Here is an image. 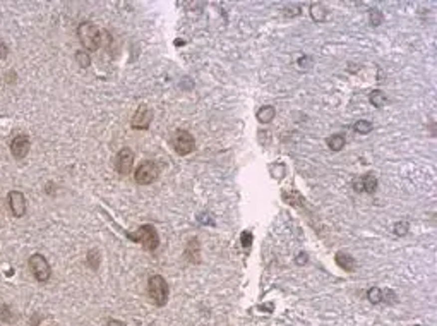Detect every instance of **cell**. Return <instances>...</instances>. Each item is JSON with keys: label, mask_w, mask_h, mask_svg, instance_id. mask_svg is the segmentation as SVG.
<instances>
[{"label": "cell", "mask_w": 437, "mask_h": 326, "mask_svg": "<svg viewBox=\"0 0 437 326\" xmlns=\"http://www.w3.org/2000/svg\"><path fill=\"white\" fill-rule=\"evenodd\" d=\"M125 237L131 239V241L136 242V244H141L146 251H149V253L156 251L160 246L158 232H156V229L153 225H149V223L141 225L139 229L134 230V232H125Z\"/></svg>", "instance_id": "obj_1"}, {"label": "cell", "mask_w": 437, "mask_h": 326, "mask_svg": "<svg viewBox=\"0 0 437 326\" xmlns=\"http://www.w3.org/2000/svg\"><path fill=\"white\" fill-rule=\"evenodd\" d=\"M77 38H79L81 45L84 46L88 52H96L100 48L101 43V33L91 21L81 22L77 27Z\"/></svg>", "instance_id": "obj_2"}, {"label": "cell", "mask_w": 437, "mask_h": 326, "mask_svg": "<svg viewBox=\"0 0 437 326\" xmlns=\"http://www.w3.org/2000/svg\"><path fill=\"white\" fill-rule=\"evenodd\" d=\"M148 294L149 299L155 302L156 306L163 308L168 301V285L161 275H153L148 280Z\"/></svg>", "instance_id": "obj_3"}, {"label": "cell", "mask_w": 437, "mask_h": 326, "mask_svg": "<svg viewBox=\"0 0 437 326\" xmlns=\"http://www.w3.org/2000/svg\"><path fill=\"white\" fill-rule=\"evenodd\" d=\"M172 146H173V150H175L177 155L186 156V155H189V153L194 151V148H196L194 136H192L189 131H186V129H179V131H175L172 136Z\"/></svg>", "instance_id": "obj_4"}, {"label": "cell", "mask_w": 437, "mask_h": 326, "mask_svg": "<svg viewBox=\"0 0 437 326\" xmlns=\"http://www.w3.org/2000/svg\"><path fill=\"white\" fill-rule=\"evenodd\" d=\"M27 265H29V270L31 273H33V277L36 278L40 284H45V282L50 280V277H52V268H50L48 261H46V258L43 256V254H33V256H29V261H27Z\"/></svg>", "instance_id": "obj_5"}, {"label": "cell", "mask_w": 437, "mask_h": 326, "mask_svg": "<svg viewBox=\"0 0 437 326\" xmlns=\"http://www.w3.org/2000/svg\"><path fill=\"white\" fill-rule=\"evenodd\" d=\"M160 175V168L158 165L151 160H146L136 168V175H134V180H136L139 186H149L153 184Z\"/></svg>", "instance_id": "obj_6"}, {"label": "cell", "mask_w": 437, "mask_h": 326, "mask_svg": "<svg viewBox=\"0 0 437 326\" xmlns=\"http://www.w3.org/2000/svg\"><path fill=\"white\" fill-rule=\"evenodd\" d=\"M151 120H153V110L146 107V105H141V107L136 110V113H134L131 125L132 129L146 131V129H149V125H151Z\"/></svg>", "instance_id": "obj_7"}, {"label": "cell", "mask_w": 437, "mask_h": 326, "mask_svg": "<svg viewBox=\"0 0 437 326\" xmlns=\"http://www.w3.org/2000/svg\"><path fill=\"white\" fill-rule=\"evenodd\" d=\"M134 167V153L131 148H124L115 158V168L120 175H129Z\"/></svg>", "instance_id": "obj_8"}, {"label": "cell", "mask_w": 437, "mask_h": 326, "mask_svg": "<svg viewBox=\"0 0 437 326\" xmlns=\"http://www.w3.org/2000/svg\"><path fill=\"white\" fill-rule=\"evenodd\" d=\"M7 199H9V208H10V211H12L14 217L15 218L24 217L26 210H27L24 194H22V192H19V191H10L9 196H7Z\"/></svg>", "instance_id": "obj_9"}, {"label": "cell", "mask_w": 437, "mask_h": 326, "mask_svg": "<svg viewBox=\"0 0 437 326\" xmlns=\"http://www.w3.org/2000/svg\"><path fill=\"white\" fill-rule=\"evenodd\" d=\"M29 146H31L29 137L26 134H17L12 139V143H10V153H12L15 160H22L29 153Z\"/></svg>", "instance_id": "obj_10"}, {"label": "cell", "mask_w": 437, "mask_h": 326, "mask_svg": "<svg viewBox=\"0 0 437 326\" xmlns=\"http://www.w3.org/2000/svg\"><path fill=\"white\" fill-rule=\"evenodd\" d=\"M353 189H355L357 192H369V194H372V192L377 189L376 175L365 174V175L358 177V179L353 180Z\"/></svg>", "instance_id": "obj_11"}, {"label": "cell", "mask_w": 437, "mask_h": 326, "mask_svg": "<svg viewBox=\"0 0 437 326\" xmlns=\"http://www.w3.org/2000/svg\"><path fill=\"white\" fill-rule=\"evenodd\" d=\"M201 247H199V239H191V241L187 242V247H186V253H184V256L187 258L189 263H199V258H201Z\"/></svg>", "instance_id": "obj_12"}, {"label": "cell", "mask_w": 437, "mask_h": 326, "mask_svg": "<svg viewBox=\"0 0 437 326\" xmlns=\"http://www.w3.org/2000/svg\"><path fill=\"white\" fill-rule=\"evenodd\" d=\"M336 265L340 266L341 270H345V272H355L357 268V263L355 259H353L350 254L346 253H336Z\"/></svg>", "instance_id": "obj_13"}, {"label": "cell", "mask_w": 437, "mask_h": 326, "mask_svg": "<svg viewBox=\"0 0 437 326\" xmlns=\"http://www.w3.org/2000/svg\"><path fill=\"white\" fill-rule=\"evenodd\" d=\"M274 115H276V110H274V107H271V105L261 107L257 110V113H255V117H257V120L261 124H269L271 120L274 119Z\"/></svg>", "instance_id": "obj_14"}, {"label": "cell", "mask_w": 437, "mask_h": 326, "mask_svg": "<svg viewBox=\"0 0 437 326\" xmlns=\"http://www.w3.org/2000/svg\"><path fill=\"white\" fill-rule=\"evenodd\" d=\"M310 15H312L314 21L317 22H322L326 21V17H328V10H326V7L322 5V3H312L310 5Z\"/></svg>", "instance_id": "obj_15"}, {"label": "cell", "mask_w": 437, "mask_h": 326, "mask_svg": "<svg viewBox=\"0 0 437 326\" xmlns=\"http://www.w3.org/2000/svg\"><path fill=\"white\" fill-rule=\"evenodd\" d=\"M345 136L343 134H333L331 137H329L328 139V146H329V150H333V151H340L341 148L345 146Z\"/></svg>", "instance_id": "obj_16"}, {"label": "cell", "mask_w": 437, "mask_h": 326, "mask_svg": "<svg viewBox=\"0 0 437 326\" xmlns=\"http://www.w3.org/2000/svg\"><path fill=\"white\" fill-rule=\"evenodd\" d=\"M76 62H77V65H79V67L88 69L89 65H91V57L88 55V52L81 50V52H76Z\"/></svg>", "instance_id": "obj_17"}, {"label": "cell", "mask_w": 437, "mask_h": 326, "mask_svg": "<svg viewBox=\"0 0 437 326\" xmlns=\"http://www.w3.org/2000/svg\"><path fill=\"white\" fill-rule=\"evenodd\" d=\"M86 263H88V266L91 270H98V266H100V253H98L96 249H91L88 253V258H86Z\"/></svg>", "instance_id": "obj_18"}, {"label": "cell", "mask_w": 437, "mask_h": 326, "mask_svg": "<svg viewBox=\"0 0 437 326\" xmlns=\"http://www.w3.org/2000/svg\"><path fill=\"white\" fill-rule=\"evenodd\" d=\"M367 297L372 304H381V302H383V290L377 289V287H372V289H369Z\"/></svg>", "instance_id": "obj_19"}, {"label": "cell", "mask_w": 437, "mask_h": 326, "mask_svg": "<svg viewBox=\"0 0 437 326\" xmlns=\"http://www.w3.org/2000/svg\"><path fill=\"white\" fill-rule=\"evenodd\" d=\"M371 101H372L374 107H377V108L384 107V105H386V96H384V93H383V91H379V89L372 91V95H371Z\"/></svg>", "instance_id": "obj_20"}, {"label": "cell", "mask_w": 437, "mask_h": 326, "mask_svg": "<svg viewBox=\"0 0 437 326\" xmlns=\"http://www.w3.org/2000/svg\"><path fill=\"white\" fill-rule=\"evenodd\" d=\"M353 129L358 132V134H369L372 131V124L369 120H358V122L353 125Z\"/></svg>", "instance_id": "obj_21"}, {"label": "cell", "mask_w": 437, "mask_h": 326, "mask_svg": "<svg viewBox=\"0 0 437 326\" xmlns=\"http://www.w3.org/2000/svg\"><path fill=\"white\" fill-rule=\"evenodd\" d=\"M0 320L3 321V323H12L14 321V314L12 311H10V308L7 304H3L2 308H0Z\"/></svg>", "instance_id": "obj_22"}, {"label": "cell", "mask_w": 437, "mask_h": 326, "mask_svg": "<svg viewBox=\"0 0 437 326\" xmlns=\"http://www.w3.org/2000/svg\"><path fill=\"white\" fill-rule=\"evenodd\" d=\"M371 22L372 26H379L383 22V14L379 9H371Z\"/></svg>", "instance_id": "obj_23"}, {"label": "cell", "mask_w": 437, "mask_h": 326, "mask_svg": "<svg viewBox=\"0 0 437 326\" xmlns=\"http://www.w3.org/2000/svg\"><path fill=\"white\" fill-rule=\"evenodd\" d=\"M252 244V234L250 232H242V246L243 249H249Z\"/></svg>", "instance_id": "obj_24"}, {"label": "cell", "mask_w": 437, "mask_h": 326, "mask_svg": "<svg viewBox=\"0 0 437 326\" xmlns=\"http://www.w3.org/2000/svg\"><path fill=\"white\" fill-rule=\"evenodd\" d=\"M408 232V223L401 222V223H396L395 225V234L396 235H405Z\"/></svg>", "instance_id": "obj_25"}, {"label": "cell", "mask_w": 437, "mask_h": 326, "mask_svg": "<svg viewBox=\"0 0 437 326\" xmlns=\"http://www.w3.org/2000/svg\"><path fill=\"white\" fill-rule=\"evenodd\" d=\"M7 55H9V48H7L5 43L0 40V60H3V58H5Z\"/></svg>", "instance_id": "obj_26"}, {"label": "cell", "mask_w": 437, "mask_h": 326, "mask_svg": "<svg viewBox=\"0 0 437 326\" xmlns=\"http://www.w3.org/2000/svg\"><path fill=\"white\" fill-rule=\"evenodd\" d=\"M105 326H125V325L122 323V321H119V320H108L105 323Z\"/></svg>", "instance_id": "obj_27"}, {"label": "cell", "mask_w": 437, "mask_h": 326, "mask_svg": "<svg viewBox=\"0 0 437 326\" xmlns=\"http://www.w3.org/2000/svg\"><path fill=\"white\" fill-rule=\"evenodd\" d=\"M297 263H298V265H305V263H307V254H304V253H300V254H298V259H297Z\"/></svg>", "instance_id": "obj_28"}, {"label": "cell", "mask_w": 437, "mask_h": 326, "mask_svg": "<svg viewBox=\"0 0 437 326\" xmlns=\"http://www.w3.org/2000/svg\"><path fill=\"white\" fill-rule=\"evenodd\" d=\"M415 326H420V325H415Z\"/></svg>", "instance_id": "obj_29"}]
</instances>
